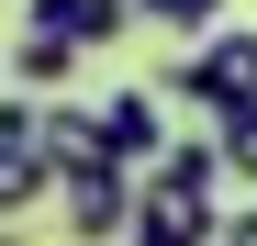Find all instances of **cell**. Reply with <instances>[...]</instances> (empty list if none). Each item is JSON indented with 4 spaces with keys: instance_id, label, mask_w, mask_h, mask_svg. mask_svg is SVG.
<instances>
[{
    "instance_id": "6da1fadb",
    "label": "cell",
    "mask_w": 257,
    "mask_h": 246,
    "mask_svg": "<svg viewBox=\"0 0 257 246\" xmlns=\"http://www.w3.org/2000/svg\"><path fill=\"white\" fill-rule=\"evenodd\" d=\"M168 90L201 101V112H212V135H224V123H246V112H257V34H246V23H224L212 45H190L179 67H168Z\"/></svg>"
},
{
    "instance_id": "7a4b0ae2",
    "label": "cell",
    "mask_w": 257,
    "mask_h": 246,
    "mask_svg": "<svg viewBox=\"0 0 257 246\" xmlns=\"http://www.w3.org/2000/svg\"><path fill=\"white\" fill-rule=\"evenodd\" d=\"M90 157L123 168V179H157V168H168V123H157V101H146V90H101V101H90Z\"/></svg>"
},
{
    "instance_id": "3957f363",
    "label": "cell",
    "mask_w": 257,
    "mask_h": 246,
    "mask_svg": "<svg viewBox=\"0 0 257 246\" xmlns=\"http://www.w3.org/2000/svg\"><path fill=\"white\" fill-rule=\"evenodd\" d=\"M224 235V201H201L179 179H135V235L123 246H212Z\"/></svg>"
},
{
    "instance_id": "277c9868",
    "label": "cell",
    "mask_w": 257,
    "mask_h": 246,
    "mask_svg": "<svg viewBox=\"0 0 257 246\" xmlns=\"http://www.w3.org/2000/svg\"><path fill=\"white\" fill-rule=\"evenodd\" d=\"M23 12H34V34H67V45L90 56V45H112V34L135 23V0H23Z\"/></svg>"
},
{
    "instance_id": "5b68a950",
    "label": "cell",
    "mask_w": 257,
    "mask_h": 246,
    "mask_svg": "<svg viewBox=\"0 0 257 246\" xmlns=\"http://www.w3.org/2000/svg\"><path fill=\"white\" fill-rule=\"evenodd\" d=\"M0 67H12V90H34V101H56L67 78H78V45H67V34H34V23H23Z\"/></svg>"
},
{
    "instance_id": "8992f818",
    "label": "cell",
    "mask_w": 257,
    "mask_h": 246,
    "mask_svg": "<svg viewBox=\"0 0 257 246\" xmlns=\"http://www.w3.org/2000/svg\"><path fill=\"white\" fill-rule=\"evenodd\" d=\"M34 201H56V168H34V157H12V146H0V224H12V213H34Z\"/></svg>"
},
{
    "instance_id": "52a82bcc",
    "label": "cell",
    "mask_w": 257,
    "mask_h": 246,
    "mask_svg": "<svg viewBox=\"0 0 257 246\" xmlns=\"http://www.w3.org/2000/svg\"><path fill=\"white\" fill-rule=\"evenodd\" d=\"M157 179H179V190H201L212 201V179H224V135H190V146H168V168Z\"/></svg>"
},
{
    "instance_id": "ba28073f",
    "label": "cell",
    "mask_w": 257,
    "mask_h": 246,
    "mask_svg": "<svg viewBox=\"0 0 257 246\" xmlns=\"http://www.w3.org/2000/svg\"><path fill=\"white\" fill-rule=\"evenodd\" d=\"M135 23H168V34H224V0H135Z\"/></svg>"
},
{
    "instance_id": "9c48e42d",
    "label": "cell",
    "mask_w": 257,
    "mask_h": 246,
    "mask_svg": "<svg viewBox=\"0 0 257 246\" xmlns=\"http://www.w3.org/2000/svg\"><path fill=\"white\" fill-rule=\"evenodd\" d=\"M224 179H257V112L224 123Z\"/></svg>"
},
{
    "instance_id": "30bf717a",
    "label": "cell",
    "mask_w": 257,
    "mask_h": 246,
    "mask_svg": "<svg viewBox=\"0 0 257 246\" xmlns=\"http://www.w3.org/2000/svg\"><path fill=\"white\" fill-rule=\"evenodd\" d=\"M212 246H257V201H235V213H224V235H212Z\"/></svg>"
},
{
    "instance_id": "8fae6325",
    "label": "cell",
    "mask_w": 257,
    "mask_h": 246,
    "mask_svg": "<svg viewBox=\"0 0 257 246\" xmlns=\"http://www.w3.org/2000/svg\"><path fill=\"white\" fill-rule=\"evenodd\" d=\"M0 56H12V45H0Z\"/></svg>"
}]
</instances>
